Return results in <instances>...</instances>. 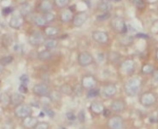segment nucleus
Here are the masks:
<instances>
[{"label":"nucleus","instance_id":"nucleus-3","mask_svg":"<svg viewBox=\"0 0 158 129\" xmlns=\"http://www.w3.org/2000/svg\"><path fill=\"white\" fill-rule=\"evenodd\" d=\"M139 101L143 106L149 107V106H151L156 103L157 97L155 96V94L152 93V92H145L141 95Z\"/></svg>","mask_w":158,"mask_h":129},{"label":"nucleus","instance_id":"nucleus-10","mask_svg":"<svg viewBox=\"0 0 158 129\" xmlns=\"http://www.w3.org/2000/svg\"><path fill=\"white\" fill-rule=\"evenodd\" d=\"M116 91H117V88L113 84L106 85L105 86L103 87V91H102L103 96L106 97H114L115 93H116Z\"/></svg>","mask_w":158,"mask_h":129},{"label":"nucleus","instance_id":"nucleus-46","mask_svg":"<svg viewBox=\"0 0 158 129\" xmlns=\"http://www.w3.org/2000/svg\"><path fill=\"white\" fill-rule=\"evenodd\" d=\"M110 2H120L121 0H109Z\"/></svg>","mask_w":158,"mask_h":129},{"label":"nucleus","instance_id":"nucleus-44","mask_svg":"<svg viewBox=\"0 0 158 129\" xmlns=\"http://www.w3.org/2000/svg\"><path fill=\"white\" fill-rule=\"evenodd\" d=\"M137 37H139V38H148V35L142 34V33H138V34H137Z\"/></svg>","mask_w":158,"mask_h":129},{"label":"nucleus","instance_id":"nucleus-12","mask_svg":"<svg viewBox=\"0 0 158 129\" xmlns=\"http://www.w3.org/2000/svg\"><path fill=\"white\" fill-rule=\"evenodd\" d=\"M121 68H122V70L126 74H131L133 73L135 69V63L132 59H127L126 61H124Z\"/></svg>","mask_w":158,"mask_h":129},{"label":"nucleus","instance_id":"nucleus-43","mask_svg":"<svg viewBox=\"0 0 158 129\" xmlns=\"http://www.w3.org/2000/svg\"><path fill=\"white\" fill-rule=\"evenodd\" d=\"M97 57H98L97 59L99 60V62L103 61V59H104V55H103V54H98V56H97Z\"/></svg>","mask_w":158,"mask_h":129},{"label":"nucleus","instance_id":"nucleus-1","mask_svg":"<svg viewBox=\"0 0 158 129\" xmlns=\"http://www.w3.org/2000/svg\"><path fill=\"white\" fill-rule=\"evenodd\" d=\"M141 87V81L139 78H131L124 86V91L129 97H134L139 93Z\"/></svg>","mask_w":158,"mask_h":129},{"label":"nucleus","instance_id":"nucleus-40","mask_svg":"<svg viewBox=\"0 0 158 129\" xmlns=\"http://www.w3.org/2000/svg\"><path fill=\"white\" fill-rule=\"evenodd\" d=\"M44 113L45 115H47L48 116H50V117H53V116H54V112H53V110H51V109H44Z\"/></svg>","mask_w":158,"mask_h":129},{"label":"nucleus","instance_id":"nucleus-5","mask_svg":"<svg viewBox=\"0 0 158 129\" xmlns=\"http://www.w3.org/2000/svg\"><path fill=\"white\" fill-rule=\"evenodd\" d=\"M92 61L93 57L88 52H81L78 56V63L81 67H87L92 63Z\"/></svg>","mask_w":158,"mask_h":129},{"label":"nucleus","instance_id":"nucleus-29","mask_svg":"<svg viewBox=\"0 0 158 129\" xmlns=\"http://www.w3.org/2000/svg\"><path fill=\"white\" fill-rule=\"evenodd\" d=\"M34 21H35V23H36L38 26H44V25L47 23V21H45L44 16H40V15L36 16L35 19H34Z\"/></svg>","mask_w":158,"mask_h":129},{"label":"nucleus","instance_id":"nucleus-38","mask_svg":"<svg viewBox=\"0 0 158 129\" xmlns=\"http://www.w3.org/2000/svg\"><path fill=\"white\" fill-rule=\"evenodd\" d=\"M78 119L83 122H85V119H86V114H85V110H80V112L79 113V116H78Z\"/></svg>","mask_w":158,"mask_h":129},{"label":"nucleus","instance_id":"nucleus-33","mask_svg":"<svg viewBox=\"0 0 158 129\" xmlns=\"http://www.w3.org/2000/svg\"><path fill=\"white\" fill-rule=\"evenodd\" d=\"M44 19L45 21H47V22H50L51 21H53L54 18H55V16H54V15L51 12H48V13H45V15H44Z\"/></svg>","mask_w":158,"mask_h":129},{"label":"nucleus","instance_id":"nucleus-36","mask_svg":"<svg viewBox=\"0 0 158 129\" xmlns=\"http://www.w3.org/2000/svg\"><path fill=\"white\" fill-rule=\"evenodd\" d=\"M68 1H69V0H55V2H56L57 5L59 7L65 6V5L68 4Z\"/></svg>","mask_w":158,"mask_h":129},{"label":"nucleus","instance_id":"nucleus-30","mask_svg":"<svg viewBox=\"0 0 158 129\" xmlns=\"http://www.w3.org/2000/svg\"><path fill=\"white\" fill-rule=\"evenodd\" d=\"M20 81H21V84L24 85V86H27L29 83V76L27 74H22L21 75L20 77Z\"/></svg>","mask_w":158,"mask_h":129},{"label":"nucleus","instance_id":"nucleus-15","mask_svg":"<svg viewBox=\"0 0 158 129\" xmlns=\"http://www.w3.org/2000/svg\"><path fill=\"white\" fill-rule=\"evenodd\" d=\"M22 23H23V19L21 15H13L10 21V26L16 29L19 28L22 25Z\"/></svg>","mask_w":158,"mask_h":129},{"label":"nucleus","instance_id":"nucleus-32","mask_svg":"<svg viewBox=\"0 0 158 129\" xmlns=\"http://www.w3.org/2000/svg\"><path fill=\"white\" fill-rule=\"evenodd\" d=\"M62 91H63V93H65V94H71L72 93V88L70 87L69 85H64L63 86H62Z\"/></svg>","mask_w":158,"mask_h":129},{"label":"nucleus","instance_id":"nucleus-31","mask_svg":"<svg viewBox=\"0 0 158 129\" xmlns=\"http://www.w3.org/2000/svg\"><path fill=\"white\" fill-rule=\"evenodd\" d=\"M49 128V124L47 122H38L34 129H48Z\"/></svg>","mask_w":158,"mask_h":129},{"label":"nucleus","instance_id":"nucleus-34","mask_svg":"<svg viewBox=\"0 0 158 129\" xmlns=\"http://www.w3.org/2000/svg\"><path fill=\"white\" fill-rule=\"evenodd\" d=\"M66 117H67V119L70 121V122H73V121H75L76 120V116L73 113V112H67V114H66Z\"/></svg>","mask_w":158,"mask_h":129},{"label":"nucleus","instance_id":"nucleus-17","mask_svg":"<svg viewBox=\"0 0 158 129\" xmlns=\"http://www.w3.org/2000/svg\"><path fill=\"white\" fill-rule=\"evenodd\" d=\"M38 124V120L35 117L32 116H28L23 120V125L27 128H35V126Z\"/></svg>","mask_w":158,"mask_h":129},{"label":"nucleus","instance_id":"nucleus-22","mask_svg":"<svg viewBox=\"0 0 158 129\" xmlns=\"http://www.w3.org/2000/svg\"><path fill=\"white\" fill-rule=\"evenodd\" d=\"M38 58H39L40 60H43V61L49 60V59H51V53L49 52V50L42 51V52L38 53Z\"/></svg>","mask_w":158,"mask_h":129},{"label":"nucleus","instance_id":"nucleus-35","mask_svg":"<svg viewBox=\"0 0 158 129\" xmlns=\"http://www.w3.org/2000/svg\"><path fill=\"white\" fill-rule=\"evenodd\" d=\"M109 13H104L103 14V15H97V19L98 20V21H105V20H107L109 18Z\"/></svg>","mask_w":158,"mask_h":129},{"label":"nucleus","instance_id":"nucleus-24","mask_svg":"<svg viewBox=\"0 0 158 129\" xmlns=\"http://www.w3.org/2000/svg\"><path fill=\"white\" fill-rule=\"evenodd\" d=\"M20 12L21 15H25L30 12V5L27 3H23L20 7Z\"/></svg>","mask_w":158,"mask_h":129},{"label":"nucleus","instance_id":"nucleus-23","mask_svg":"<svg viewBox=\"0 0 158 129\" xmlns=\"http://www.w3.org/2000/svg\"><path fill=\"white\" fill-rule=\"evenodd\" d=\"M73 16V14L71 12V10H64L62 15H61V18L63 20V21H69Z\"/></svg>","mask_w":158,"mask_h":129},{"label":"nucleus","instance_id":"nucleus-39","mask_svg":"<svg viewBox=\"0 0 158 129\" xmlns=\"http://www.w3.org/2000/svg\"><path fill=\"white\" fill-rule=\"evenodd\" d=\"M18 91H19L20 93H21V94H24V93H27V86H24V85H20L19 88H18Z\"/></svg>","mask_w":158,"mask_h":129},{"label":"nucleus","instance_id":"nucleus-47","mask_svg":"<svg viewBox=\"0 0 158 129\" xmlns=\"http://www.w3.org/2000/svg\"><path fill=\"white\" fill-rule=\"evenodd\" d=\"M59 129H66V128H60Z\"/></svg>","mask_w":158,"mask_h":129},{"label":"nucleus","instance_id":"nucleus-8","mask_svg":"<svg viewBox=\"0 0 158 129\" xmlns=\"http://www.w3.org/2000/svg\"><path fill=\"white\" fill-rule=\"evenodd\" d=\"M44 42V36L40 32H33L29 37V43L32 45H39Z\"/></svg>","mask_w":158,"mask_h":129},{"label":"nucleus","instance_id":"nucleus-14","mask_svg":"<svg viewBox=\"0 0 158 129\" xmlns=\"http://www.w3.org/2000/svg\"><path fill=\"white\" fill-rule=\"evenodd\" d=\"M110 108L113 111L120 112V111L124 110V108H125V103H124V101H122L120 99H116V100H114V101L111 102Z\"/></svg>","mask_w":158,"mask_h":129},{"label":"nucleus","instance_id":"nucleus-27","mask_svg":"<svg viewBox=\"0 0 158 129\" xmlns=\"http://www.w3.org/2000/svg\"><path fill=\"white\" fill-rule=\"evenodd\" d=\"M99 95V90L98 89H90V90L87 91L86 93V97L88 98H92V97H97Z\"/></svg>","mask_w":158,"mask_h":129},{"label":"nucleus","instance_id":"nucleus-48","mask_svg":"<svg viewBox=\"0 0 158 129\" xmlns=\"http://www.w3.org/2000/svg\"><path fill=\"white\" fill-rule=\"evenodd\" d=\"M157 59H158V52H157Z\"/></svg>","mask_w":158,"mask_h":129},{"label":"nucleus","instance_id":"nucleus-6","mask_svg":"<svg viewBox=\"0 0 158 129\" xmlns=\"http://www.w3.org/2000/svg\"><path fill=\"white\" fill-rule=\"evenodd\" d=\"M111 24H112V27H114V29L116 32H120V33H124L127 30V27H126L124 20L122 19V18H120V17H115L112 21Z\"/></svg>","mask_w":158,"mask_h":129},{"label":"nucleus","instance_id":"nucleus-20","mask_svg":"<svg viewBox=\"0 0 158 129\" xmlns=\"http://www.w3.org/2000/svg\"><path fill=\"white\" fill-rule=\"evenodd\" d=\"M40 8H41V10L43 11L48 13V12H50L51 10H52V4H51V3L50 1L44 0V1H42V3L40 4Z\"/></svg>","mask_w":158,"mask_h":129},{"label":"nucleus","instance_id":"nucleus-16","mask_svg":"<svg viewBox=\"0 0 158 129\" xmlns=\"http://www.w3.org/2000/svg\"><path fill=\"white\" fill-rule=\"evenodd\" d=\"M23 100H24V96L21 93H20V92L13 93L12 96L10 97V102H11V103L14 104V105H16V106L21 104V103L23 102Z\"/></svg>","mask_w":158,"mask_h":129},{"label":"nucleus","instance_id":"nucleus-41","mask_svg":"<svg viewBox=\"0 0 158 129\" xmlns=\"http://www.w3.org/2000/svg\"><path fill=\"white\" fill-rule=\"evenodd\" d=\"M12 8H10V7H7V8H4V10H3V14L4 15H9L10 13H11L12 12Z\"/></svg>","mask_w":158,"mask_h":129},{"label":"nucleus","instance_id":"nucleus-18","mask_svg":"<svg viewBox=\"0 0 158 129\" xmlns=\"http://www.w3.org/2000/svg\"><path fill=\"white\" fill-rule=\"evenodd\" d=\"M91 110L96 114H101L104 111V107L100 102H93L91 104Z\"/></svg>","mask_w":158,"mask_h":129},{"label":"nucleus","instance_id":"nucleus-7","mask_svg":"<svg viewBox=\"0 0 158 129\" xmlns=\"http://www.w3.org/2000/svg\"><path fill=\"white\" fill-rule=\"evenodd\" d=\"M34 94L39 97H44L49 93V88L45 84H37L32 87Z\"/></svg>","mask_w":158,"mask_h":129},{"label":"nucleus","instance_id":"nucleus-21","mask_svg":"<svg viewBox=\"0 0 158 129\" xmlns=\"http://www.w3.org/2000/svg\"><path fill=\"white\" fill-rule=\"evenodd\" d=\"M44 46L46 47L47 50H50V49H53V48H55V47L57 46V42L55 40V39H48L44 40Z\"/></svg>","mask_w":158,"mask_h":129},{"label":"nucleus","instance_id":"nucleus-45","mask_svg":"<svg viewBox=\"0 0 158 129\" xmlns=\"http://www.w3.org/2000/svg\"><path fill=\"white\" fill-rule=\"evenodd\" d=\"M3 69H4V66L0 63V73H2V72H3Z\"/></svg>","mask_w":158,"mask_h":129},{"label":"nucleus","instance_id":"nucleus-25","mask_svg":"<svg viewBox=\"0 0 158 129\" xmlns=\"http://www.w3.org/2000/svg\"><path fill=\"white\" fill-rule=\"evenodd\" d=\"M154 68L151 64H145L142 67V73L145 74H153Z\"/></svg>","mask_w":158,"mask_h":129},{"label":"nucleus","instance_id":"nucleus-42","mask_svg":"<svg viewBox=\"0 0 158 129\" xmlns=\"http://www.w3.org/2000/svg\"><path fill=\"white\" fill-rule=\"evenodd\" d=\"M153 79L158 83V70H155L153 72Z\"/></svg>","mask_w":158,"mask_h":129},{"label":"nucleus","instance_id":"nucleus-9","mask_svg":"<svg viewBox=\"0 0 158 129\" xmlns=\"http://www.w3.org/2000/svg\"><path fill=\"white\" fill-rule=\"evenodd\" d=\"M92 39L99 44H105V43H107L109 37H108V34L105 32L95 31V32H92Z\"/></svg>","mask_w":158,"mask_h":129},{"label":"nucleus","instance_id":"nucleus-13","mask_svg":"<svg viewBox=\"0 0 158 129\" xmlns=\"http://www.w3.org/2000/svg\"><path fill=\"white\" fill-rule=\"evenodd\" d=\"M96 86V80L92 76H85L82 79V86L86 89H92Z\"/></svg>","mask_w":158,"mask_h":129},{"label":"nucleus","instance_id":"nucleus-19","mask_svg":"<svg viewBox=\"0 0 158 129\" xmlns=\"http://www.w3.org/2000/svg\"><path fill=\"white\" fill-rule=\"evenodd\" d=\"M99 10L103 12H108L111 9V4L109 0H102L98 4Z\"/></svg>","mask_w":158,"mask_h":129},{"label":"nucleus","instance_id":"nucleus-11","mask_svg":"<svg viewBox=\"0 0 158 129\" xmlns=\"http://www.w3.org/2000/svg\"><path fill=\"white\" fill-rule=\"evenodd\" d=\"M87 20V15L86 13H79L76 15L74 17L73 20V23H74V26L77 27H81L86 22V21Z\"/></svg>","mask_w":158,"mask_h":129},{"label":"nucleus","instance_id":"nucleus-4","mask_svg":"<svg viewBox=\"0 0 158 129\" xmlns=\"http://www.w3.org/2000/svg\"><path fill=\"white\" fill-rule=\"evenodd\" d=\"M108 126L109 129H124L123 119L120 116H113L109 120Z\"/></svg>","mask_w":158,"mask_h":129},{"label":"nucleus","instance_id":"nucleus-2","mask_svg":"<svg viewBox=\"0 0 158 129\" xmlns=\"http://www.w3.org/2000/svg\"><path fill=\"white\" fill-rule=\"evenodd\" d=\"M31 113V107L29 105H27V104H20L18 106H16V109H15V114L19 118L25 119L27 117L30 116Z\"/></svg>","mask_w":158,"mask_h":129},{"label":"nucleus","instance_id":"nucleus-37","mask_svg":"<svg viewBox=\"0 0 158 129\" xmlns=\"http://www.w3.org/2000/svg\"><path fill=\"white\" fill-rule=\"evenodd\" d=\"M133 4L138 7V8H143L145 6V4H144V1L143 0H133Z\"/></svg>","mask_w":158,"mask_h":129},{"label":"nucleus","instance_id":"nucleus-26","mask_svg":"<svg viewBox=\"0 0 158 129\" xmlns=\"http://www.w3.org/2000/svg\"><path fill=\"white\" fill-rule=\"evenodd\" d=\"M44 32L46 33V35H48V36H55L58 32V30H57V28L54 27H48L45 28Z\"/></svg>","mask_w":158,"mask_h":129},{"label":"nucleus","instance_id":"nucleus-28","mask_svg":"<svg viewBox=\"0 0 158 129\" xmlns=\"http://www.w3.org/2000/svg\"><path fill=\"white\" fill-rule=\"evenodd\" d=\"M13 61V57L11 56H7V57H4L0 59V63L3 66H6V65L11 63Z\"/></svg>","mask_w":158,"mask_h":129}]
</instances>
